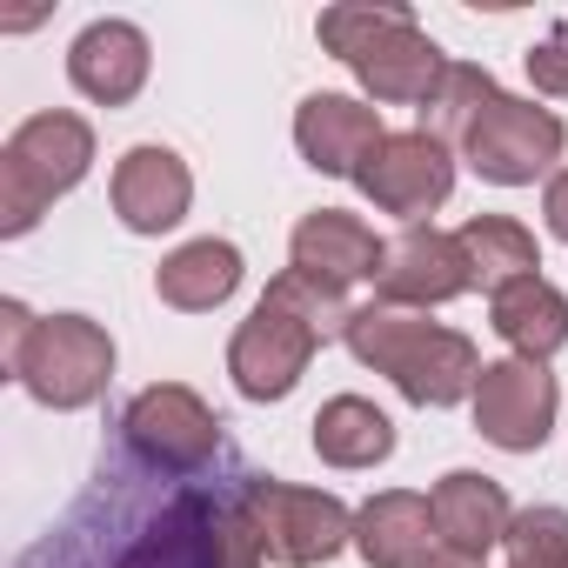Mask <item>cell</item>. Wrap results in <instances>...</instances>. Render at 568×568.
Masks as SVG:
<instances>
[{
  "instance_id": "6da1fadb",
  "label": "cell",
  "mask_w": 568,
  "mask_h": 568,
  "mask_svg": "<svg viewBox=\"0 0 568 568\" xmlns=\"http://www.w3.org/2000/svg\"><path fill=\"white\" fill-rule=\"evenodd\" d=\"M348 322H355V308H348L342 288H322V281L302 274V267H281L261 288L254 315L227 342L234 395H247V402H288L302 388L315 348L335 342V335H348Z\"/></svg>"
},
{
  "instance_id": "7a4b0ae2",
  "label": "cell",
  "mask_w": 568,
  "mask_h": 568,
  "mask_svg": "<svg viewBox=\"0 0 568 568\" xmlns=\"http://www.w3.org/2000/svg\"><path fill=\"white\" fill-rule=\"evenodd\" d=\"M348 355L375 375H388L402 388V402L415 408H455V402H475V382H481V355L462 328H442L428 322L422 308H388V302H368L355 308L348 322Z\"/></svg>"
},
{
  "instance_id": "3957f363",
  "label": "cell",
  "mask_w": 568,
  "mask_h": 568,
  "mask_svg": "<svg viewBox=\"0 0 568 568\" xmlns=\"http://www.w3.org/2000/svg\"><path fill=\"white\" fill-rule=\"evenodd\" d=\"M315 41L362 81V94L375 108H422L435 94V81L448 74V54L422 34V21L402 8V0H342V8H322Z\"/></svg>"
},
{
  "instance_id": "277c9868",
  "label": "cell",
  "mask_w": 568,
  "mask_h": 568,
  "mask_svg": "<svg viewBox=\"0 0 568 568\" xmlns=\"http://www.w3.org/2000/svg\"><path fill=\"white\" fill-rule=\"evenodd\" d=\"M94 168V128L68 108L28 114L0 148V241H21L41 227V214L74 194Z\"/></svg>"
},
{
  "instance_id": "5b68a950",
  "label": "cell",
  "mask_w": 568,
  "mask_h": 568,
  "mask_svg": "<svg viewBox=\"0 0 568 568\" xmlns=\"http://www.w3.org/2000/svg\"><path fill=\"white\" fill-rule=\"evenodd\" d=\"M241 508L267 548L274 568H322L342 548H355V508L328 488H302V481H274V475H247L241 481Z\"/></svg>"
},
{
  "instance_id": "8992f818",
  "label": "cell",
  "mask_w": 568,
  "mask_h": 568,
  "mask_svg": "<svg viewBox=\"0 0 568 568\" xmlns=\"http://www.w3.org/2000/svg\"><path fill=\"white\" fill-rule=\"evenodd\" d=\"M14 382L54 415H81L114 382V335L94 315H41L14 362Z\"/></svg>"
},
{
  "instance_id": "52a82bcc",
  "label": "cell",
  "mask_w": 568,
  "mask_h": 568,
  "mask_svg": "<svg viewBox=\"0 0 568 568\" xmlns=\"http://www.w3.org/2000/svg\"><path fill=\"white\" fill-rule=\"evenodd\" d=\"M121 442L154 475H201L221 455V415L187 382H154L121 408Z\"/></svg>"
},
{
  "instance_id": "ba28073f",
  "label": "cell",
  "mask_w": 568,
  "mask_h": 568,
  "mask_svg": "<svg viewBox=\"0 0 568 568\" xmlns=\"http://www.w3.org/2000/svg\"><path fill=\"white\" fill-rule=\"evenodd\" d=\"M561 148H568L561 114L555 108H535L521 94H495L475 114V128L462 134V161L481 181H495V187H535L541 174H555Z\"/></svg>"
},
{
  "instance_id": "9c48e42d",
  "label": "cell",
  "mask_w": 568,
  "mask_h": 568,
  "mask_svg": "<svg viewBox=\"0 0 568 568\" xmlns=\"http://www.w3.org/2000/svg\"><path fill=\"white\" fill-rule=\"evenodd\" d=\"M475 435L501 455H535L548 435H555V408H561V388L548 375V362H488L481 382H475Z\"/></svg>"
},
{
  "instance_id": "30bf717a",
  "label": "cell",
  "mask_w": 568,
  "mask_h": 568,
  "mask_svg": "<svg viewBox=\"0 0 568 568\" xmlns=\"http://www.w3.org/2000/svg\"><path fill=\"white\" fill-rule=\"evenodd\" d=\"M355 187H362L382 214H395L402 227H422V221L455 194V154H448V141H435V134H422V128H402V134H388V141L362 161Z\"/></svg>"
},
{
  "instance_id": "8fae6325",
  "label": "cell",
  "mask_w": 568,
  "mask_h": 568,
  "mask_svg": "<svg viewBox=\"0 0 568 568\" xmlns=\"http://www.w3.org/2000/svg\"><path fill=\"white\" fill-rule=\"evenodd\" d=\"M455 295H468V261L455 247V234H442L435 221L422 227H402L382 254V274H375V302L388 308H448Z\"/></svg>"
},
{
  "instance_id": "7c38bea8",
  "label": "cell",
  "mask_w": 568,
  "mask_h": 568,
  "mask_svg": "<svg viewBox=\"0 0 568 568\" xmlns=\"http://www.w3.org/2000/svg\"><path fill=\"white\" fill-rule=\"evenodd\" d=\"M108 201H114V214H121L128 234H168V227H181L187 207H194V174H187V161H181L174 148L141 141V148H128V154L114 161Z\"/></svg>"
},
{
  "instance_id": "4fadbf2b",
  "label": "cell",
  "mask_w": 568,
  "mask_h": 568,
  "mask_svg": "<svg viewBox=\"0 0 568 568\" xmlns=\"http://www.w3.org/2000/svg\"><path fill=\"white\" fill-rule=\"evenodd\" d=\"M388 141L382 128V108L375 101H355V94H308L295 108V148L315 174H335V181H355L362 161Z\"/></svg>"
},
{
  "instance_id": "5bb4252c",
  "label": "cell",
  "mask_w": 568,
  "mask_h": 568,
  "mask_svg": "<svg viewBox=\"0 0 568 568\" xmlns=\"http://www.w3.org/2000/svg\"><path fill=\"white\" fill-rule=\"evenodd\" d=\"M382 254H388V241L362 214H348V207H315L288 234V267L315 274L322 288H342V295L355 288V281L382 274Z\"/></svg>"
},
{
  "instance_id": "9a60e30c",
  "label": "cell",
  "mask_w": 568,
  "mask_h": 568,
  "mask_svg": "<svg viewBox=\"0 0 568 568\" xmlns=\"http://www.w3.org/2000/svg\"><path fill=\"white\" fill-rule=\"evenodd\" d=\"M154 74V48L134 21H88L68 48V81L74 94H88L94 108H128Z\"/></svg>"
},
{
  "instance_id": "2e32d148",
  "label": "cell",
  "mask_w": 568,
  "mask_h": 568,
  "mask_svg": "<svg viewBox=\"0 0 568 568\" xmlns=\"http://www.w3.org/2000/svg\"><path fill=\"white\" fill-rule=\"evenodd\" d=\"M442 548L435 535V508L415 488H382L355 508V555L368 568H422Z\"/></svg>"
},
{
  "instance_id": "e0dca14e",
  "label": "cell",
  "mask_w": 568,
  "mask_h": 568,
  "mask_svg": "<svg viewBox=\"0 0 568 568\" xmlns=\"http://www.w3.org/2000/svg\"><path fill=\"white\" fill-rule=\"evenodd\" d=\"M428 508H435V535L442 548H462V555H481L501 548L515 508H508V488L495 475H475V468H448L435 488H428Z\"/></svg>"
},
{
  "instance_id": "ac0fdd59",
  "label": "cell",
  "mask_w": 568,
  "mask_h": 568,
  "mask_svg": "<svg viewBox=\"0 0 568 568\" xmlns=\"http://www.w3.org/2000/svg\"><path fill=\"white\" fill-rule=\"evenodd\" d=\"M241 274H247L241 247L221 241V234H201V241H181V247L154 267V295H161L168 308H181V315H214V308L234 302Z\"/></svg>"
},
{
  "instance_id": "d6986e66",
  "label": "cell",
  "mask_w": 568,
  "mask_h": 568,
  "mask_svg": "<svg viewBox=\"0 0 568 568\" xmlns=\"http://www.w3.org/2000/svg\"><path fill=\"white\" fill-rule=\"evenodd\" d=\"M488 328L521 355V362H548L568 348V295L555 288L548 274H528L515 288H501L488 302Z\"/></svg>"
},
{
  "instance_id": "ffe728a7",
  "label": "cell",
  "mask_w": 568,
  "mask_h": 568,
  "mask_svg": "<svg viewBox=\"0 0 568 568\" xmlns=\"http://www.w3.org/2000/svg\"><path fill=\"white\" fill-rule=\"evenodd\" d=\"M455 247L468 261V288H481L488 302L501 288H515V281L541 274V247H535V234L515 214H468L455 227Z\"/></svg>"
},
{
  "instance_id": "44dd1931",
  "label": "cell",
  "mask_w": 568,
  "mask_h": 568,
  "mask_svg": "<svg viewBox=\"0 0 568 568\" xmlns=\"http://www.w3.org/2000/svg\"><path fill=\"white\" fill-rule=\"evenodd\" d=\"M315 428V455L328 462V468H382L388 455H395V422L368 402V395H335V402H322V415L308 422Z\"/></svg>"
},
{
  "instance_id": "7402d4cb",
  "label": "cell",
  "mask_w": 568,
  "mask_h": 568,
  "mask_svg": "<svg viewBox=\"0 0 568 568\" xmlns=\"http://www.w3.org/2000/svg\"><path fill=\"white\" fill-rule=\"evenodd\" d=\"M501 88H495V74L488 68H475V61H448V74L435 81V94L415 108L422 114V134H435V141H455L462 148V134L475 128V114L495 101Z\"/></svg>"
},
{
  "instance_id": "603a6c76",
  "label": "cell",
  "mask_w": 568,
  "mask_h": 568,
  "mask_svg": "<svg viewBox=\"0 0 568 568\" xmlns=\"http://www.w3.org/2000/svg\"><path fill=\"white\" fill-rule=\"evenodd\" d=\"M501 548H508V568H568V508L555 501L515 508Z\"/></svg>"
},
{
  "instance_id": "cb8c5ba5",
  "label": "cell",
  "mask_w": 568,
  "mask_h": 568,
  "mask_svg": "<svg viewBox=\"0 0 568 568\" xmlns=\"http://www.w3.org/2000/svg\"><path fill=\"white\" fill-rule=\"evenodd\" d=\"M528 81H535V94H555V101H568V21H555L528 54Z\"/></svg>"
},
{
  "instance_id": "d4e9b609",
  "label": "cell",
  "mask_w": 568,
  "mask_h": 568,
  "mask_svg": "<svg viewBox=\"0 0 568 568\" xmlns=\"http://www.w3.org/2000/svg\"><path fill=\"white\" fill-rule=\"evenodd\" d=\"M34 322H41V315H34L28 302H14V295L0 302V368H8V375H14V362H21V348H28Z\"/></svg>"
},
{
  "instance_id": "484cf974",
  "label": "cell",
  "mask_w": 568,
  "mask_h": 568,
  "mask_svg": "<svg viewBox=\"0 0 568 568\" xmlns=\"http://www.w3.org/2000/svg\"><path fill=\"white\" fill-rule=\"evenodd\" d=\"M541 221H548L555 241H568V168L548 174V187H541Z\"/></svg>"
},
{
  "instance_id": "4316f807",
  "label": "cell",
  "mask_w": 568,
  "mask_h": 568,
  "mask_svg": "<svg viewBox=\"0 0 568 568\" xmlns=\"http://www.w3.org/2000/svg\"><path fill=\"white\" fill-rule=\"evenodd\" d=\"M422 568H488V561H481V555H462V548H435Z\"/></svg>"
}]
</instances>
